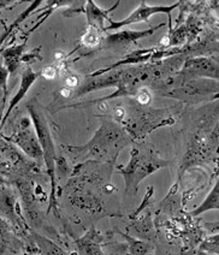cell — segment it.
<instances>
[{
  "label": "cell",
  "instance_id": "cell-18",
  "mask_svg": "<svg viewBox=\"0 0 219 255\" xmlns=\"http://www.w3.org/2000/svg\"><path fill=\"white\" fill-rule=\"evenodd\" d=\"M134 98L140 106H148L152 103V99H153V94H152L149 88L141 87L134 94Z\"/></svg>",
  "mask_w": 219,
  "mask_h": 255
},
{
  "label": "cell",
  "instance_id": "cell-14",
  "mask_svg": "<svg viewBox=\"0 0 219 255\" xmlns=\"http://www.w3.org/2000/svg\"><path fill=\"white\" fill-rule=\"evenodd\" d=\"M211 210H219V179L217 181V183L215 184V187L212 188V190L210 191L207 198L205 199V201L199 206L197 210L193 211L192 214L197 217L199 214Z\"/></svg>",
  "mask_w": 219,
  "mask_h": 255
},
{
  "label": "cell",
  "instance_id": "cell-9",
  "mask_svg": "<svg viewBox=\"0 0 219 255\" xmlns=\"http://www.w3.org/2000/svg\"><path fill=\"white\" fill-rule=\"evenodd\" d=\"M163 23L157 27H153L151 29H147V30H123L118 31V33L110 34L105 37V43L108 46H118V45H130V43L136 42L137 40L143 39V37L153 35L154 31L157 29L163 27Z\"/></svg>",
  "mask_w": 219,
  "mask_h": 255
},
{
  "label": "cell",
  "instance_id": "cell-4",
  "mask_svg": "<svg viewBox=\"0 0 219 255\" xmlns=\"http://www.w3.org/2000/svg\"><path fill=\"white\" fill-rule=\"evenodd\" d=\"M7 140L13 142L17 147H19V149H22L33 160H44V152H42L41 144H40L31 118L23 116L17 124V129Z\"/></svg>",
  "mask_w": 219,
  "mask_h": 255
},
{
  "label": "cell",
  "instance_id": "cell-5",
  "mask_svg": "<svg viewBox=\"0 0 219 255\" xmlns=\"http://www.w3.org/2000/svg\"><path fill=\"white\" fill-rule=\"evenodd\" d=\"M181 2H176L174 5H153V6H148L146 4V1L140 2V5L135 8L132 12L128 14V17L122 21L114 22L112 19H110V25L106 27L105 30H112V29H119L124 25L129 24H135V23L140 22H148V19L151 18L152 16L158 13H164L169 17L168 23H169V30H170V36H171V12L180 6Z\"/></svg>",
  "mask_w": 219,
  "mask_h": 255
},
{
  "label": "cell",
  "instance_id": "cell-23",
  "mask_svg": "<svg viewBox=\"0 0 219 255\" xmlns=\"http://www.w3.org/2000/svg\"><path fill=\"white\" fill-rule=\"evenodd\" d=\"M40 75L48 81L54 80V78L57 77V68L54 65L46 66V68L42 69V71L40 72Z\"/></svg>",
  "mask_w": 219,
  "mask_h": 255
},
{
  "label": "cell",
  "instance_id": "cell-17",
  "mask_svg": "<svg viewBox=\"0 0 219 255\" xmlns=\"http://www.w3.org/2000/svg\"><path fill=\"white\" fill-rule=\"evenodd\" d=\"M40 4H42V1H41V0H37V1H36V0H35V1H33V2H31V5H30L29 7L27 8V10H24V11H23V12H22L21 14H19V17H18V18H17L16 21L13 22L12 24L10 25V27H8V29H7V30H6V34H5V35L2 36V42H4V40H5V36L8 35V34H10L11 31H12L13 29H15V28L17 27V25H19V23H22L23 21H24V19L27 18V17L29 16V14H30L31 12H34V11L36 10V7L39 6Z\"/></svg>",
  "mask_w": 219,
  "mask_h": 255
},
{
  "label": "cell",
  "instance_id": "cell-1",
  "mask_svg": "<svg viewBox=\"0 0 219 255\" xmlns=\"http://www.w3.org/2000/svg\"><path fill=\"white\" fill-rule=\"evenodd\" d=\"M132 141L125 129L113 121H105L85 146L69 147L74 153H86L97 160L114 163L118 153Z\"/></svg>",
  "mask_w": 219,
  "mask_h": 255
},
{
  "label": "cell",
  "instance_id": "cell-24",
  "mask_svg": "<svg viewBox=\"0 0 219 255\" xmlns=\"http://www.w3.org/2000/svg\"><path fill=\"white\" fill-rule=\"evenodd\" d=\"M60 94H62V97H64L68 99V98H70L71 95L74 94V92H73V89H69V88H66V87H63V88L60 89Z\"/></svg>",
  "mask_w": 219,
  "mask_h": 255
},
{
  "label": "cell",
  "instance_id": "cell-6",
  "mask_svg": "<svg viewBox=\"0 0 219 255\" xmlns=\"http://www.w3.org/2000/svg\"><path fill=\"white\" fill-rule=\"evenodd\" d=\"M181 74L190 78L219 81V65L210 58H192L184 64Z\"/></svg>",
  "mask_w": 219,
  "mask_h": 255
},
{
  "label": "cell",
  "instance_id": "cell-19",
  "mask_svg": "<svg viewBox=\"0 0 219 255\" xmlns=\"http://www.w3.org/2000/svg\"><path fill=\"white\" fill-rule=\"evenodd\" d=\"M134 229L136 231V234L139 235L140 237H147L152 231V227H151V222H149L148 216L146 218L137 220L136 223L134 224Z\"/></svg>",
  "mask_w": 219,
  "mask_h": 255
},
{
  "label": "cell",
  "instance_id": "cell-12",
  "mask_svg": "<svg viewBox=\"0 0 219 255\" xmlns=\"http://www.w3.org/2000/svg\"><path fill=\"white\" fill-rule=\"evenodd\" d=\"M25 47H27V42L22 43V45L12 46V47H8L5 51H2V58L5 60L2 65L7 69L8 74L15 72L17 66H18L19 60H22Z\"/></svg>",
  "mask_w": 219,
  "mask_h": 255
},
{
  "label": "cell",
  "instance_id": "cell-11",
  "mask_svg": "<svg viewBox=\"0 0 219 255\" xmlns=\"http://www.w3.org/2000/svg\"><path fill=\"white\" fill-rule=\"evenodd\" d=\"M71 202L74 206L81 208L83 211H87V212H98V211L102 210V204L98 199H95V196L92 195L88 191H77L74 193V195L71 196Z\"/></svg>",
  "mask_w": 219,
  "mask_h": 255
},
{
  "label": "cell",
  "instance_id": "cell-8",
  "mask_svg": "<svg viewBox=\"0 0 219 255\" xmlns=\"http://www.w3.org/2000/svg\"><path fill=\"white\" fill-rule=\"evenodd\" d=\"M39 75L40 74H37V72H34L33 70H31V68H27L24 71L22 72L21 85H19V88H18V91H17V94L10 100V105H8L7 110L5 111L4 116H2L1 127L5 126L8 116L11 115V112L13 111V109H15V107L18 105V104L21 103L23 99H24V97L27 95V93L29 92L31 86L34 85V82L36 81V78L39 77Z\"/></svg>",
  "mask_w": 219,
  "mask_h": 255
},
{
  "label": "cell",
  "instance_id": "cell-3",
  "mask_svg": "<svg viewBox=\"0 0 219 255\" xmlns=\"http://www.w3.org/2000/svg\"><path fill=\"white\" fill-rule=\"evenodd\" d=\"M168 165L169 161L161 159L152 149L142 150L140 147H134L130 152L129 163L125 166H118V172L125 182V193L136 195L143 179Z\"/></svg>",
  "mask_w": 219,
  "mask_h": 255
},
{
  "label": "cell",
  "instance_id": "cell-7",
  "mask_svg": "<svg viewBox=\"0 0 219 255\" xmlns=\"http://www.w3.org/2000/svg\"><path fill=\"white\" fill-rule=\"evenodd\" d=\"M190 83L186 85L183 88L178 89V91H174L172 94H170V97L172 98H178V99H186L190 100L193 98H203L206 95L211 94V93H216L219 89V87L216 83V81L213 80H194L189 81Z\"/></svg>",
  "mask_w": 219,
  "mask_h": 255
},
{
  "label": "cell",
  "instance_id": "cell-15",
  "mask_svg": "<svg viewBox=\"0 0 219 255\" xmlns=\"http://www.w3.org/2000/svg\"><path fill=\"white\" fill-rule=\"evenodd\" d=\"M34 240H35L37 247L40 248V251L44 255H69L64 249L60 248L58 245H56L47 237L35 234L34 235Z\"/></svg>",
  "mask_w": 219,
  "mask_h": 255
},
{
  "label": "cell",
  "instance_id": "cell-16",
  "mask_svg": "<svg viewBox=\"0 0 219 255\" xmlns=\"http://www.w3.org/2000/svg\"><path fill=\"white\" fill-rule=\"evenodd\" d=\"M103 31L94 27H87L86 31L83 33L82 37H81V45L86 46V47H95L102 42Z\"/></svg>",
  "mask_w": 219,
  "mask_h": 255
},
{
  "label": "cell",
  "instance_id": "cell-20",
  "mask_svg": "<svg viewBox=\"0 0 219 255\" xmlns=\"http://www.w3.org/2000/svg\"><path fill=\"white\" fill-rule=\"evenodd\" d=\"M7 76H8V71L7 69L5 68L4 65L1 66V111H5V103H6L7 99Z\"/></svg>",
  "mask_w": 219,
  "mask_h": 255
},
{
  "label": "cell",
  "instance_id": "cell-21",
  "mask_svg": "<svg viewBox=\"0 0 219 255\" xmlns=\"http://www.w3.org/2000/svg\"><path fill=\"white\" fill-rule=\"evenodd\" d=\"M126 239L130 241V252L132 255H145L149 251L148 245H146L145 242L136 241V240L129 239V237Z\"/></svg>",
  "mask_w": 219,
  "mask_h": 255
},
{
  "label": "cell",
  "instance_id": "cell-10",
  "mask_svg": "<svg viewBox=\"0 0 219 255\" xmlns=\"http://www.w3.org/2000/svg\"><path fill=\"white\" fill-rule=\"evenodd\" d=\"M119 4L120 1H117L112 7L108 8V10H104V8L98 6L97 2H94L93 0H88V1H86L85 13H86V17H87L88 27H94L99 29L100 31H105L106 27L104 25V22H105L106 19H108V21L111 19L110 18V13H111L114 8H117Z\"/></svg>",
  "mask_w": 219,
  "mask_h": 255
},
{
  "label": "cell",
  "instance_id": "cell-2",
  "mask_svg": "<svg viewBox=\"0 0 219 255\" xmlns=\"http://www.w3.org/2000/svg\"><path fill=\"white\" fill-rule=\"evenodd\" d=\"M27 110L33 121L40 144H41L42 152H44V163L51 179V202L48 207V212H50L52 208H56L57 206V159L58 158H57L56 143H54L50 124L42 111V107L35 101H31L27 105Z\"/></svg>",
  "mask_w": 219,
  "mask_h": 255
},
{
  "label": "cell",
  "instance_id": "cell-13",
  "mask_svg": "<svg viewBox=\"0 0 219 255\" xmlns=\"http://www.w3.org/2000/svg\"><path fill=\"white\" fill-rule=\"evenodd\" d=\"M76 245L79 255H104L102 246L98 242L97 237L92 236V234L77 240Z\"/></svg>",
  "mask_w": 219,
  "mask_h": 255
},
{
  "label": "cell",
  "instance_id": "cell-22",
  "mask_svg": "<svg viewBox=\"0 0 219 255\" xmlns=\"http://www.w3.org/2000/svg\"><path fill=\"white\" fill-rule=\"evenodd\" d=\"M81 85V81L80 77L75 74H70L65 77L64 80V87L69 89H75V88H79Z\"/></svg>",
  "mask_w": 219,
  "mask_h": 255
}]
</instances>
